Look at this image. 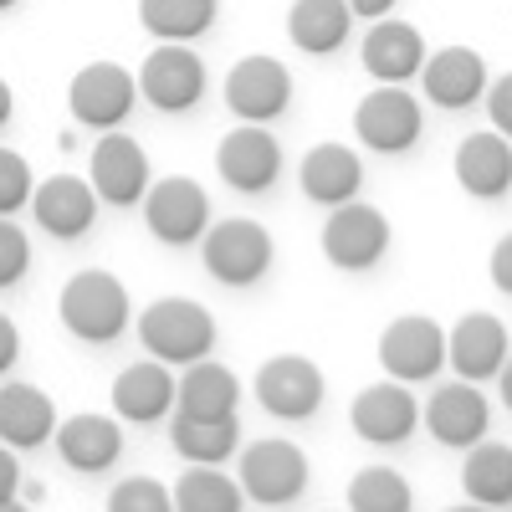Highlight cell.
Listing matches in <instances>:
<instances>
[{
    "label": "cell",
    "mask_w": 512,
    "mask_h": 512,
    "mask_svg": "<svg viewBox=\"0 0 512 512\" xmlns=\"http://www.w3.org/2000/svg\"><path fill=\"white\" fill-rule=\"evenodd\" d=\"M128 313H134L128 287L103 267H88V272L67 277L62 292H57V318L72 338H82V344H113V338L128 328Z\"/></svg>",
    "instance_id": "cell-1"
},
{
    "label": "cell",
    "mask_w": 512,
    "mask_h": 512,
    "mask_svg": "<svg viewBox=\"0 0 512 512\" xmlns=\"http://www.w3.org/2000/svg\"><path fill=\"white\" fill-rule=\"evenodd\" d=\"M139 344L149 349V359L185 369L195 359H210V349H216V318L195 297H159L139 318Z\"/></svg>",
    "instance_id": "cell-2"
},
{
    "label": "cell",
    "mask_w": 512,
    "mask_h": 512,
    "mask_svg": "<svg viewBox=\"0 0 512 512\" xmlns=\"http://www.w3.org/2000/svg\"><path fill=\"white\" fill-rule=\"evenodd\" d=\"M272 256H277V246H272L267 226L251 216L216 221L200 236V262L221 287H256L272 272Z\"/></svg>",
    "instance_id": "cell-3"
},
{
    "label": "cell",
    "mask_w": 512,
    "mask_h": 512,
    "mask_svg": "<svg viewBox=\"0 0 512 512\" xmlns=\"http://www.w3.org/2000/svg\"><path fill=\"white\" fill-rule=\"evenodd\" d=\"M384 251H390V221H384V210L364 205L359 195L328 210L323 256L338 272H369L384 262Z\"/></svg>",
    "instance_id": "cell-4"
},
{
    "label": "cell",
    "mask_w": 512,
    "mask_h": 512,
    "mask_svg": "<svg viewBox=\"0 0 512 512\" xmlns=\"http://www.w3.org/2000/svg\"><path fill=\"white\" fill-rule=\"evenodd\" d=\"M420 128H425V113L405 93V82H379V88L364 93L359 108H354V134L374 154H405V149H415Z\"/></svg>",
    "instance_id": "cell-5"
},
{
    "label": "cell",
    "mask_w": 512,
    "mask_h": 512,
    "mask_svg": "<svg viewBox=\"0 0 512 512\" xmlns=\"http://www.w3.org/2000/svg\"><path fill=\"white\" fill-rule=\"evenodd\" d=\"M241 492L246 502H262V507H282V502H297L308 487V456L303 446H292L282 436L272 441H251L241 451Z\"/></svg>",
    "instance_id": "cell-6"
},
{
    "label": "cell",
    "mask_w": 512,
    "mask_h": 512,
    "mask_svg": "<svg viewBox=\"0 0 512 512\" xmlns=\"http://www.w3.org/2000/svg\"><path fill=\"white\" fill-rule=\"evenodd\" d=\"M144 226L164 246H195L210 226V200L190 175H164L144 190Z\"/></svg>",
    "instance_id": "cell-7"
},
{
    "label": "cell",
    "mask_w": 512,
    "mask_h": 512,
    "mask_svg": "<svg viewBox=\"0 0 512 512\" xmlns=\"http://www.w3.org/2000/svg\"><path fill=\"white\" fill-rule=\"evenodd\" d=\"M139 103V77L123 72L118 62H88L67 82V108L82 128H118Z\"/></svg>",
    "instance_id": "cell-8"
},
{
    "label": "cell",
    "mask_w": 512,
    "mask_h": 512,
    "mask_svg": "<svg viewBox=\"0 0 512 512\" xmlns=\"http://www.w3.org/2000/svg\"><path fill=\"white\" fill-rule=\"evenodd\" d=\"M139 98L159 113H190L205 98V62L190 52V41H159L139 67Z\"/></svg>",
    "instance_id": "cell-9"
},
{
    "label": "cell",
    "mask_w": 512,
    "mask_h": 512,
    "mask_svg": "<svg viewBox=\"0 0 512 512\" xmlns=\"http://www.w3.org/2000/svg\"><path fill=\"white\" fill-rule=\"evenodd\" d=\"M379 364H384V374L400 379V384L436 379L441 364H446V333H441V323L420 318V313H405L395 323H384V333H379Z\"/></svg>",
    "instance_id": "cell-10"
},
{
    "label": "cell",
    "mask_w": 512,
    "mask_h": 512,
    "mask_svg": "<svg viewBox=\"0 0 512 512\" xmlns=\"http://www.w3.org/2000/svg\"><path fill=\"white\" fill-rule=\"evenodd\" d=\"M251 390H256V400H262V410L272 420H308V415H318L328 384H323V369L313 359L277 354V359H267L262 369H256Z\"/></svg>",
    "instance_id": "cell-11"
},
{
    "label": "cell",
    "mask_w": 512,
    "mask_h": 512,
    "mask_svg": "<svg viewBox=\"0 0 512 512\" xmlns=\"http://www.w3.org/2000/svg\"><path fill=\"white\" fill-rule=\"evenodd\" d=\"M287 103H292V72L277 57L251 52L226 72V108L241 123H272L287 113Z\"/></svg>",
    "instance_id": "cell-12"
},
{
    "label": "cell",
    "mask_w": 512,
    "mask_h": 512,
    "mask_svg": "<svg viewBox=\"0 0 512 512\" xmlns=\"http://www.w3.org/2000/svg\"><path fill=\"white\" fill-rule=\"evenodd\" d=\"M349 425H354V436L369 441V446H405L410 431L420 425V405H415V395L405 390L400 379H379V384H369V390L354 395Z\"/></svg>",
    "instance_id": "cell-13"
},
{
    "label": "cell",
    "mask_w": 512,
    "mask_h": 512,
    "mask_svg": "<svg viewBox=\"0 0 512 512\" xmlns=\"http://www.w3.org/2000/svg\"><path fill=\"white\" fill-rule=\"evenodd\" d=\"M216 169L221 180L241 195H262L267 185H277L282 175V144L267 134V123H241L221 139L216 149Z\"/></svg>",
    "instance_id": "cell-14"
},
{
    "label": "cell",
    "mask_w": 512,
    "mask_h": 512,
    "mask_svg": "<svg viewBox=\"0 0 512 512\" xmlns=\"http://www.w3.org/2000/svg\"><path fill=\"white\" fill-rule=\"evenodd\" d=\"M88 185L98 190L103 205H118V210L139 205L144 190H149V159H144V149L128 134H118V128H103V139L93 144Z\"/></svg>",
    "instance_id": "cell-15"
},
{
    "label": "cell",
    "mask_w": 512,
    "mask_h": 512,
    "mask_svg": "<svg viewBox=\"0 0 512 512\" xmlns=\"http://www.w3.org/2000/svg\"><path fill=\"white\" fill-rule=\"evenodd\" d=\"M98 190L77 175H47L36 190H31V216L36 226L57 236V241H82L98 221Z\"/></svg>",
    "instance_id": "cell-16"
},
{
    "label": "cell",
    "mask_w": 512,
    "mask_h": 512,
    "mask_svg": "<svg viewBox=\"0 0 512 512\" xmlns=\"http://www.w3.org/2000/svg\"><path fill=\"white\" fill-rule=\"evenodd\" d=\"M420 420H425V431L436 436V446L466 451V446H477L487 436L492 410H487V400H482V390L472 379H456V384H441V390L425 400Z\"/></svg>",
    "instance_id": "cell-17"
},
{
    "label": "cell",
    "mask_w": 512,
    "mask_h": 512,
    "mask_svg": "<svg viewBox=\"0 0 512 512\" xmlns=\"http://www.w3.org/2000/svg\"><path fill=\"white\" fill-rule=\"evenodd\" d=\"M507 354H512L507 323L492 318V313H466V318H456L451 333H446V364H451L461 379H472V384L497 379V369L507 364Z\"/></svg>",
    "instance_id": "cell-18"
},
{
    "label": "cell",
    "mask_w": 512,
    "mask_h": 512,
    "mask_svg": "<svg viewBox=\"0 0 512 512\" xmlns=\"http://www.w3.org/2000/svg\"><path fill=\"white\" fill-rule=\"evenodd\" d=\"M420 88H425V98H431L436 108L461 113V108H472V103L487 93V62H482V52H472V47H441L436 57L425 52V62H420Z\"/></svg>",
    "instance_id": "cell-19"
},
{
    "label": "cell",
    "mask_w": 512,
    "mask_h": 512,
    "mask_svg": "<svg viewBox=\"0 0 512 512\" xmlns=\"http://www.w3.org/2000/svg\"><path fill=\"white\" fill-rule=\"evenodd\" d=\"M456 185L472 200H502L512 190V144L497 128H477L456 144Z\"/></svg>",
    "instance_id": "cell-20"
},
{
    "label": "cell",
    "mask_w": 512,
    "mask_h": 512,
    "mask_svg": "<svg viewBox=\"0 0 512 512\" xmlns=\"http://www.w3.org/2000/svg\"><path fill=\"white\" fill-rule=\"evenodd\" d=\"M359 62L374 82H410L420 77V62H425V36L410 21L379 16L359 41Z\"/></svg>",
    "instance_id": "cell-21"
},
{
    "label": "cell",
    "mask_w": 512,
    "mask_h": 512,
    "mask_svg": "<svg viewBox=\"0 0 512 512\" xmlns=\"http://www.w3.org/2000/svg\"><path fill=\"white\" fill-rule=\"evenodd\" d=\"M57 451L72 472H108V466L123 456V425L118 415H98V410H82L72 420H57Z\"/></svg>",
    "instance_id": "cell-22"
},
{
    "label": "cell",
    "mask_w": 512,
    "mask_h": 512,
    "mask_svg": "<svg viewBox=\"0 0 512 512\" xmlns=\"http://www.w3.org/2000/svg\"><path fill=\"white\" fill-rule=\"evenodd\" d=\"M175 410V374L159 359H139L113 379V415L128 425H154Z\"/></svg>",
    "instance_id": "cell-23"
},
{
    "label": "cell",
    "mask_w": 512,
    "mask_h": 512,
    "mask_svg": "<svg viewBox=\"0 0 512 512\" xmlns=\"http://www.w3.org/2000/svg\"><path fill=\"white\" fill-rule=\"evenodd\" d=\"M297 185H303V195L313 205H328L333 210V205H344V200L359 195L364 164H359V154L349 144H313L303 154V169H297Z\"/></svg>",
    "instance_id": "cell-24"
},
{
    "label": "cell",
    "mask_w": 512,
    "mask_h": 512,
    "mask_svg": "<svg viewBox=\"0 0 512 512\" xmlns=\"http://www.w3.org/2000/svg\"><path fill=\"white\" fill-rule=\"evenodd\" d=\"M57 436V405L36 384H6L0 390V441L11 451H36Z\"/></svg>",
    "instance_id": "cell-25"
},
{
    "label": "cell",
    "mask_w": 512,
    "mask_h": 512,
    "mask_svg": "<svg viewBox=\"0 0 512 512\" xmlns=\"http://www.w3.org/2000/svg\"><path fill=\"white\" fill-rule=\"evenodd\" d=\"M354 36V11L349 0H292L287 11V41L308 57H333L344 52Z\"/></svg>",
    "instance_id": "cell-26"
},
{
    "label": "cell",
    "mask_w": 512,
    "mask_h": 512,
    "mask_svg": "<svg viewBox=\"0 0 512 512\" xmlns=\"http://www.w3.org/2000/svg\"><path fill=\"white\" fill-rule=\"evenodd\" d=\"M175 405L185 415H210V420L236 415L241 379L226 364H216V359H195V364H185V379H175Z\"/></svg>",
    "instance_id": "cell-27"
},
{
    "label": "cell",
    "mask_w": 512,
    "mask_h": 512,
    "mask_svg": "<svg viewBox=\"0 0 512 512\" xmlns=\"http://www.w3.org/2000/svg\"><path fill=\"white\" fill-rule=\"evenodd\" d=\"M461 492L477 507H512V446L487 441V436L477 446H466Z\"/></svg>",
    "instance_id": "cell-28"
},
{
    "label": "cell",
    "mask_w": 512,
    "mask_h": 512,
    "mask_svg": "<svg viewBox=\"0 0 512 512\" xmlns=\"http://www.w3.org/2000/svg\"><path fill=\"white\" fill-rule=\"evenodd\" d=\"M236 436L241 425L236 415H175V425H169V441H175V451L190 461V466H221L231 451H236Z\"/></svg>",
    "instance_id": "cell-29"
},
{
    "label": "cell",
    "mask_w": 512,
    "mask_h": 512,
    "mask_svg": "<svg viewBox=\"0 0 512 512\" xmlns=\"http://www.w3.org/2000/svg\"><path fill=\"white\" fill-rule=\"evenodd\" d=\"M221 0H139V26L159 41H195L216 26Z\"/></svg>",
    "instance_id": "cell-30"
},
{
    "label": "cell",
    "mask_w": 512,
    "mask_h": 512,
    "mask_svg": "<svg viewBox=\"0 0 512 512\" xmlns=\"http://www.w3.org/2000/svg\"><path fill=\"white\" fill-rule=\"evenodd\" d=\"M169 497H175V512H236L246 502L241 482L216 472V466H190V472L169 487Z\"/></svg>",
    "instance_id": "cell-31"
},
{
    "label": "cell",
    "mask_w": 512,
    "mask_h": 512,
    "mask_svg": "<svg viewBox=\"0 0 512 512\" xmlns=\"http://www.w3.org/2000/svg\"><path fill=\"white\" fill-rule=\"evenodd\" d=\"M410 502H415V492L395 466H364V472L349 482V507L354 512H405Z\"/></svg>",
    "instance_id": "cell-32"
},
{
    "label": "cell",
    "mask_w": 512,
    "mask_h": 512,
    "mask_svg": "<svg viewBox=\"0 0 512 512\" xmlns=\"http://www.w3.org/2000/svg\"><path fill=\"white\" fill-rule=\"evenodd\" d=\"M108 507L113 512H169L175 497H169V487L154 482V477H128L108 492Z\"/></svg>",
    "instance_id": "cell-33"
},
{
    "label": "cell",
    "mask_w": 512,
    "mask_h": 512,
    "mask_svg": "<svg viewBox=\"0 0 512 512\" xmlns=\"http://www.w3.org/2000/svg\"><path fill=\"white\" fill-rule=\"evenodd\" d=\"M26 272H31V236L11 216H0V292L16 287Z\"/></svg>",
    "instance_id": "cell-34"
},
{
    "label": "cell",
    "mask_w": 512,
    "mask_h": 512,
    "mask_svg": "<svg viewBox=\"0 0 512 512\" xmlns=\"http://www.w3.org/2000/svg\"><path fill=\"white\" fill-rule=\"evenodd\" d=\"M31 164L16 149H0V216H16L21 205H31Z\"/></svg>",
    "instance_id": "cell-35"
},
{
    "label": "cell",
    "mask_w": 512,
    "mask_h": 512,
    "mask_svg": "<svg viewBox=\"0 0 512 512\" xmlns=\"http://www.w3.org/2000/svg\"><path fill=\"white\" fill-rule=\"evenodd\" d=\"M487 118H492L497 134L512 144V72L497 77V82H487Z\"/></svg>",
    "instance_id": "cell-36"
},
{
    "label": "cell",
    "mask_w": 512,
    "mask_h": 512,
    "mask_svg": "<svg viewBox=\"0 0 512 512\" xmlns=\"http://www.w3.org/2000/svg\"><path fill=\"white\" fill-rule=\"evenodd\" d=\"M21 497V466H16V451L0 441V507H16Z\"/></svg>",
    "instance_id": "cell-37"
},
{
    "label": "cell",
    "mask_w": 512,
    "mask_h": 512,
    "mask_svg": "<svg viewBox=\"0 0 512 512\" xmlns=\"http://www.w3.org/2000/svg\"><path fill=\"white\" fill-rule=\"evenodd\" d=\"M487 272H492V287L512 297V231H507V236L492 246V262H487Z\"/></svg>",
    "instance_id": "cell-38"
},
{
    "label": "cell",
    "mask_w": 512,
    "mask_h": 512,
    "mask_svg": "<svg viewBox=\"0 0 512 512\" xmlns=\"http://www.w3.org/2000/svg\"><path fill=\"white\" fill-rule=\"evenodd\" d=\"M16 359H21V328L0 313V374H11Z\"/></svg>",
    "instance_id": "cell-39"
},
{
    "label": "cell",
    "mask_w": 512,
    "mask_h": 512,
    "mask_svg": "<svg viewBox=\"0 0 512 512\" xmlns=\"http://www.w3.org/2000/svg\"><path fill=\"white\" fill-rule=\"evenodd\" d=\"M349 11H354V21H379L395 11V0H349Z\"/></svg>",
    "instance_id": "cell-40"
},
{
    "label": "cell",
    "mask_w": 512,
    "mask_h": 512,
    "mask_svg": "<svg viewBox=\"0 0 512 512\" xmlns=\"http://www.w3.org/2000/svg\"><path fill=\"white\" fill-rule=\"evenodd\" d=\"M11 113H16V93H11V82L0 77V128L11 123Z\"/></svg>",
    "instance_id": "cell-41"
},
{
    "label": "cell",
    "mask_w": 512,
    "mask_h": 512,
    "mask_svg": "<svg viewBox=\"0 0 512 512\" xmlns=\"http://www.w3.org/2000/svg\"><path fill=\"white\" fill-rule=\"evenodd\" d=\"M497 390H502V405L512 410V354H507V364L497 369Z\"/></svg>",
    "instance_id": "cell-42"
},
{
    "label": "cell",
    "mask_w": 512,
    "mask_h": 512,
    "mask_svg": "<svg viewBox=\"0 0 512 512\" xmlns=\"http://www.w3.org/2000/svg\"><path fill=\"white\" fill-rule=\"evenodd\" d=\"M11 6H21V0H0V11H11Z\"/></svg>",
    "instance_id": "cell-43"
}]
</instances>
